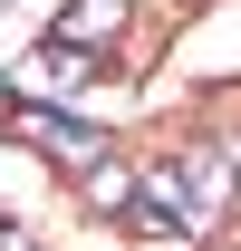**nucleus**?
Returning <instances> with one entry per match:
<instances>
[{
    "label": "nucleus",
    "mask_w": 241,
    "mask_h": 251,
    "mask_svg": "<svg viewBox=\"0 0 241 251\" xmlns=\"http://www.w3.org/2000/svg\"><path fill=\"white\" fill-rule=\"evenodd\" d=\"M29 135L48 145V155H77V164H96V135H87V126H58V116H29Z\"/></svg>",
    "instance_id": "1"
}]
</instances>
